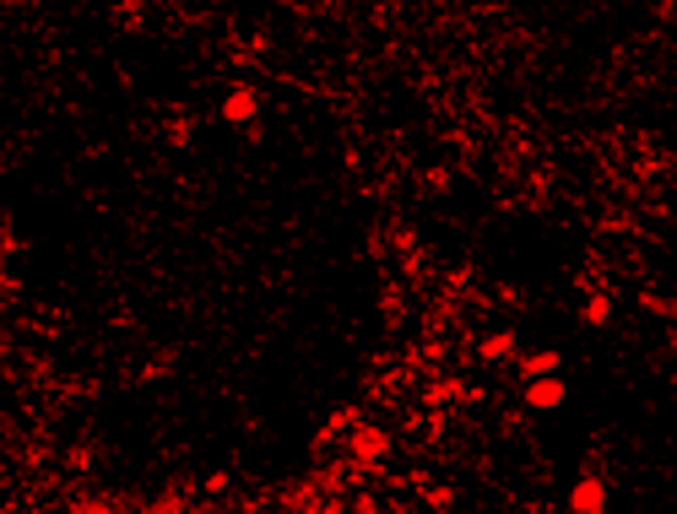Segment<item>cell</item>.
Here are the masks:
<instances>
[{
  "label": "cell",
  "mask_w": 677,
  "mask_h": 514,
  "mask_svg": "<svg viewBox=\"0 0 677 514\" xmlns=\"http://www.w3.org/2000/svg\"><path fill=\"white\" fill-rule=\"evenodd\" d=\"M255 109H260L255 87H233L228 98H223V120H233V125H250V120H255Z\"/></svg>",
  "instance_id": "obj_3"
},
{
  "label": "cell",
  "mask_w": 677,
  "mask_h": 514,
  "mask_svg": "<svg viewBox=\"0 0 677 514\" xmlns=\"http://www.w3.org/2000/svg\"><path fill=\"white\" fill-rule=\"evenodd\" d=\"M558 368V352L553 347H542V352H526V358H520V374L526 379H537V374H553Z\"/></svg>",
  "instance_id": "obj_5"
},
{
  "label": "cell",
  "mask_w": 677,
  "mask_h": 514,
  "mask_svg": "<svg viewBox=\"0 0 677 514\" xmlns=\"http://www.w3.org/2000/svg\"><path fill=\"white\" fill-rule=\"evenodd\" d=\"M564 379L558 374H537V379H526V385H520V401L531 406V412H558V406H564Z\"/></svg>",
  "instance_id": "obj_1"
},
{
  "label": "cell",
  "mask_w": 677,
  "mask_h": 514,
  "mask_svg": "<svg viewBox=\"0 0 677 514\" xmlns=\"http://www.w3.org/2000/svg\"><path fill=\"white\" fill-rule=\"evenodd\" d=\"M504 358H515V331L477 336V363H504Z\"/></svg>",
  "instance_id": "obj_4"
},
{
  "label": "cell",
  "mask_w": 677,
  "mask_h": 514,
  "mask_svg": "<svg viewBox=\"0 0 677 514\" xmlns=\"http://www.w3.org/2000/svg\"><path fill=\"white\" fill-rule=\"evenodd\" d=\"M569 514H607V487L602 477H580L569 493Z\"/></svg>",
  "instance_id": "obj_2"
}]
</instances>
